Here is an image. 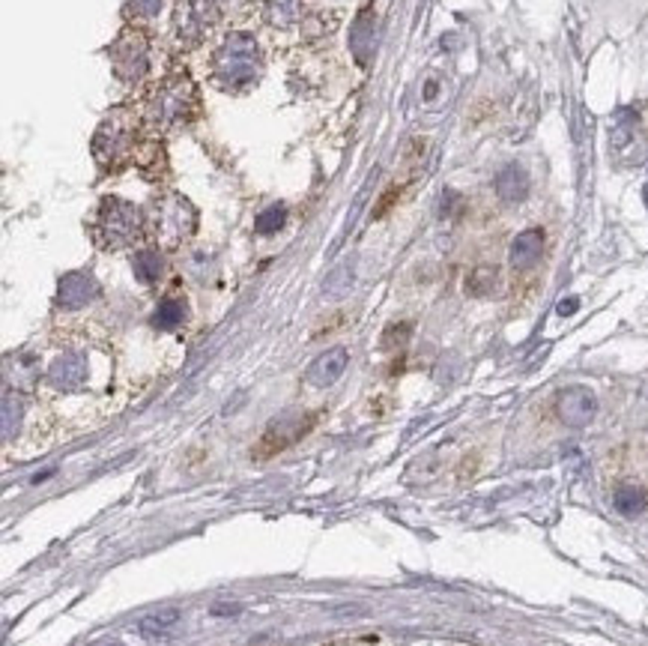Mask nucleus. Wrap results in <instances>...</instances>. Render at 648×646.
<instances>
[{
  "label": "nucleus",
  "instance_id": "f257e3e1",
  "mask_svg": "<svg viewBox=\"0 0 648 646\" xmlns=\"http://www.w3.org/2000/svg\"><path fill=\"white\" fill-rule=\"evenodd\" d=\"M201 111L198 84L185 72L164 75L159 84H153L144 96V120L155 132H171L180 126H189Z\"/></svg>",
  "mask_w": 648,
  "mask_h": 646
},
{
  "label": "nucleus",
  "instance_id": "f03ea898",
  "mask_svg": "<svg viewBox=\"0 0 648 646\" xmlns=\"http://www.w3.org/2000/svg\"><path fill=\"white\" fill-rule=\"evenodd\" d=\"M141 114L117 108L93 135V159L102 171H120L141 153Z\"/></svg>",
  "mask_w": 648,
  "mask_h": 646
},
{
  "label": "nucleus",
  "instance_id": "7ed1b4c3",
  "mask_svg": "<svg viewBox=\"0 0 648 646\" xmlns=\"http://www.w3.org/2000/svg\"><path fill=\"white\" fill-rule=\"evenodd\" d=\"M260 48L251 33H230L212 54V78L221 90L242 93L260 75Z\"/></svg>",
  "mask_w": 648,
  "mask_h": 646
},
{
  "label": "nucleus",
  "instance_id": "20e7f679",
  "mask_svg": "<svg viewBox=\"0 0 648 646\" xmlns=\"http://www.w3.org/2000/svg\"><path fill=\"white\" fill-rule=\"evenodd\" d=\"M144 213L123 198H105L90 219V233L99 249H126L144 237Z\"/></svg>",
  "mask_w": 648,
  "mask_h": 646
},
{
  "label": "nucleus",
  "instance_id": "39448f33",
  "mask_svg": "<svg viewBox=\"0 0 648 646\" xmlns=\"http://www.w3.org/2000/svg\"><path fill=\"white\" fill-rule=\"evenodd\" d=\"M108 57H111L114 75L120 81L135 84L150 70V43H146V36L137 27H126L111 43V48H108Z\"/></svg>",
  "mask_w": 648,
  "mask_h": 646
},
{
  "label": "nucleus",
  "instance_id": "423d86ee",
  "mask_svg": "<svg viewBox=\"0 0 648 646\" xmlns=\"http://www.w3.org/2000/svg\"><path fill=\"white\" fill-rule=\"evenodd\" d=\"M219 18V0H176L174 31L185 45H198Z\"/></svg>",
  "mask_w": 648,
  "mask_h": 646
},
{
  "label": "nucleus",
  "instance_id": "0eeeda50",
  "mask_svg": "<svg viewBox=\"0 0 648 646\" xmlns=\"http://www.w3.org/2000/svg\"><path fill=\"white\" fill-rule=\"evenodd\" d=\"M155 231H162L168 240H183L189 237L194 228V210L192 204L180 198V195H164L155 201Z\"/></svg>",
  "mask_w": 648,
  "mask_h": 646
},
{
  "label": "nucleus",
  "instance_id": "6e6552de",
  "mask_svg": "<svg viewBox=\"0 0 648 646\" xmlns=\"http://www.w3.org/2000/svg\"><path fill=\"white\" fill-rule=\"evenodd\" d=\"M311 425H314L311 413H284L281 419H275V423L267 428V434H263L260 446H258V455L267 458V455L281 452V449H287L290 443H296L299 437H305Z\"/></svg>",
  "mask_w": 648,
  "mask_h": 646
},
{
  "label": "nucleus",
  "instance_id": "1a4fd4ad",
  "mask_svg": "<svg viewBox=\"0 0 648 646\" xmlns=\"http://www.w3.org/2000/svg\"><path fill=\"white\" fill-rule=\"evenodd\" d=\"M556 413L565 425L586 428L597 413V398L588 386H568L556 395Z\"/></svg>",
  "mask_w": 648,
  "mask_h": 646
},
{
  "label": "nucleus",
  "instance_id": "9d476101",
  "mask_svg": "<svg viewBox=\"0 0 648 646\" xmlns=\"http://www.w3.org/2000/svg\"><path fill=\"white\" fill-rule=\"evenodd\" d=\"M99 297V285L90 272H66L57 285V309L63 311H78Z\"/></svg>",
  "mask_w": 648,
  "mask_h": 646
},
{
  "label": "nucleus",
  "instance_id": "9b49d317",
  "mask_svg": "<svg viewBox=\"0 0 648 646\" xmlns=\"http://www.w3.org/2000/svg\"><path fill=\"white\" fill-rule=\"evenodd\" d=\"M377 39H380V22L374 9H362L359 18L350 27V52L359 61V66H368L371 57L377 54Z\"/></svg>",
  "mask_w": 648,
  "mask_h": 646
},
{
  "label": "nucleus",
  "instance_id": "f8f14e48",
  "mask_svg": "<svg viewBox=\"0 0 648 646\" xmlns=\"http://www.w3.org/2000/svg\"><path fill=\"white\" fill-rule=\"evenodd\" d=\"M610 147L625 165H636L645 156V141L636 135V120L627 111H622V117H618V126L613 132Z\"/></svg>",
  "mask_w": 648,
  "mask_h": 646
},
{
  "label": "nucleus",
  "instance_id": "ddd939ff",
  "mask_svg": "<svg viewBox=\"0 0 648 646\" xmlns=\"http://www.w3.org/2000/svg\"><path fill=\"white\" fill-rule=\"evenodd\" d=\"M347 362H350V354L343 347H332L326 350V354H320L317 359L308 366V375L305 380L311 386H332V384H338L341 375L347 371Z\"/></svg>",
  "mask_w": 648,
  "mask_h": 646
},
{
  "label": "nucleus",
  "instance_id": "4468645a",
  "mask_svg": "<svg viewBox=\"0 0 648 646\" xmlns=\"http://www.w3.org/2000/svg\"><path fill=\"white\" fill-rule=\"evenodd\" d=\"M48 384L57 389H81L87 384V359L78 354H63L52 362L48 368Z\"/></svg>",
  "mask_w": 648,
  "mask_h": 646
},
{
  "label": "nucleus",
  "instance_id": "2eb2a0df",
  "mask_svg": "<svg viewBox=\"0 0 648 646\" xmlns=\"http://www.w3.org/2000/svg\"><path fill=\"white\" fill-rule=\"evenodd\" d=\"M544 254V231L541 228H529L523 233H517L514 242H512V267L514 270H529L535 267L538 261H541Z\"/></svg>",
  "mask_w": 648,
  "mask_h": 646
},
{
  "label": "nucleus",
  "instance_id": "dca6fc26",
  "mask_svg": "<svg viewBox=\"0 0 648 646\" xmlns=\"http://www.w3.org/2000/svg\"><path fill=\"white\" fill-rule=\"evenodd\" d=\"M496 195L505 204H517L529 195V174L520 168V165H505L502 171L496 174Z\"/></svg>",
  "mask_w": 648,
  "mask_h": 646
},
{
  "label": "nucleus",
  "instance_id": "f3484780",
  "mask_svg": "<svg viewBox=\"0 0 648 646\" xmlns=\"http://www.w3.org/2000/svg\"><path fill=\"white\" fill-rule=\"evenodd\" d=\"M263 18L278 27V31H287L302 18V0H267L263 4Z\"/></svg>",
  "mask_w": 648,
  "mask_h": 646
},
{
  "label": "nucleus",
  "instance_id": "a211bd4d",
  "mask_svg": "<svg viewBox=\"0 0 648 646\" xmlns=\"http://www.w3.org/2000/svg\"><path fill=\"white\" fill-rule=\"evenodd\" d=\"M613 506H615L618 515L636 518L645 508V491L636 482H622L613 494Z\"/></svg>",
  "mask_w": 648,
  "mask_h": 646
},
{
  "label": "nucleus",
  "instance_id": "6ab92c4d",
  "mask_svg": "<svg viewBox=\"0 0 648 646\" xmlns=\"http://www.w3.org/2000/svg\"><path fill=\"white\" fill-rule=\"evenodd\" d=\"M183 323H185V302L176 299V297L162 299L159 309H155V315H153V327L171 332V329H180Z\"/></svg>",
  "mask_w": 648,
  "mask_h": 646
},
{
  "label": "nucleus",
  "instance_id": "aec40b11",
  "mask_svg": "<svg viewBox=\"0 0 648 646\" xmlns=\"http://www.w3.org/2000/svg\"><path fill=\"white\" fill-rule=\"evenodd\" d=\"M132 267H135L137 281H144V285H155V281L162 279L164 263H162V254H159V252L144 249V252H137L135 258H132Z\"/></svg>",
  "mask_w": 648,
  "mask_h": 646
},
{
  "label": "nucleus",
  "instance_id": "412c9836",
  "mask_svg": "<svg viewBox=\"0 0 648 646\" xmlns=\"http://www.w3.org/2000/svg\"><path fill=\"white\" fill-rule=\"evenodd\" d=\"M180 622V611H174V608H164L159 613H153V616H144L141 625H137V632L144 634V638H155V634H164V632H171L174 625Z\"/></svg>",
  "mask_w": 648,
  "mask_h": 646
},
{
  "label": "nucleus",
  "instance_id": "4be33fe9",
  "mask_svg": "<svg viewBox=\"0 0 648 646\" xmlns=\"http://www.w3.org/2000/svg\"><path fill=\"white\" fill-rule=\"evenodd\" d=\"M499 285V272L496 267H478L473 276L466 279V290L473 293V297H487V293H493Z\"/></svg>",
  "mask_w": 648,
  "mask_h": 646
},
{
  "label": "nucleus",
  "instance_id": "5701e85b",
  "mask_svg": "<svg viewBox=\"0 0 648 646\" xmlns=\"http://www.w3.org/2000/svg\"><path fill=\"white\" fill-rule=\"evenodd\" d=\"M284 219H287V210H284L281 204H272V207H267L254 219V231H258L260 237H272V233L281 231Z\"/></svg>",
  "mask_w": 648,
  "mask_h": 646
},
{
  "label": "nucleus",
  "instance_id": "b1692460",
  "mask_svg": "<svg viewBox=\"0 0 648 646\" xmlns=\"http://www.w3.org/2000/svg\"><path fill=\"white\" fill-rule=\"evenodd\" d=\"M22 410H24L22 395H13V389H6V395H4V434L6 437L13 434V428H18V423H22Z\"/></svg>",
  "mask_w": 648,
  "mask_h": 646
},
{
  "label": "nucleus",
  "instance_id": "393cba45",
  "mask_svg": "<svg viewBox=\"0 0 648 646\" xmlns=\"http://www.w3.org/2000/svg\"><path fill=\"white\" fill-rule=\"evenodd\" d=\"M162 0H126V9H129V15L135 18H153L159 13Z\"/></svg>",
  "mask_w": 648,
  "mask_h": 646
},
{
  "label": "nucleus",
  "instance_id": "a878e982",
  "mask_svg": "<svg viewBox=\"0 0 648 646\" xmlns=\"http://www.w3.org/2000/svg\"><path fill=\"white\" fill-rule=\"evenodd\" d=\"M409 338V323H395V327L386 329V338H382V345L391 347V345H404Z\"/></svg>",
  "mask_w": 648,
  "mask_h": 646
},
{
  "label": "nucleus",
  "instance_id": "bb28decb",
  "mask_svg": "<svg viewBox=\"0 0 648 646\" xmlns=\"http://www.w3.org/2000/svg\"><path fill=\"white\" fill-rule=\"evenodd\" d=\"M577 306H580V299H562V302H559V315H574V311H577Z\"/></svg>",
  "mask_w": 648,
  "mask_h": 646
},
{
  "label": "nucleus",
  "instance_id": "cd10ccee",
  "mask_svg": "<svg viewBox=\"0 0 648 646\" xmlns=\"http://www.w3.org/2000/svg\"><path fill=\"white\" fill-rule=\"evenodd\" d=\"M643 201H645V207H648V185H645V192H643Z\"/></svg>",
  "mask_w": 648,
  "mask_h": 646
}]
</instances>
